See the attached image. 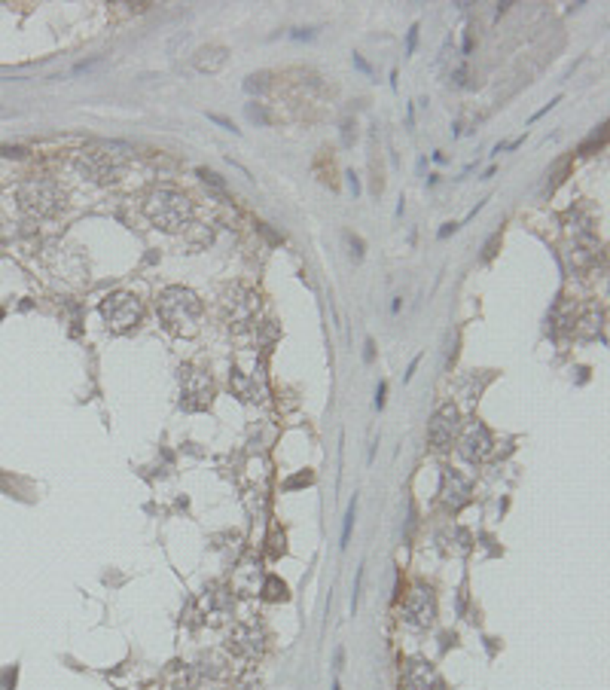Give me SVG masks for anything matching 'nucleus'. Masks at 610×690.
Instances as JSON below:
<instances>
[{
  "instance_id": "25",
  "label": "nucleus",
  "mask_w": 610,
  "mask_h": 690,
  "mask_svg": "<svg viewBox=\"0 0 610 690\" xmlns=\"http://www.w3.org/2000/svg\"><path fill=\"white\" fill-rule=\"evenodd\" d=\"M348 183H351V193H354V196H360V180H357V174H354V171L348 174Z\"/></svg>"
},
{
  "instance_id": "19",
  "label": "nucleus",
  "mask_w": 610,
  "mask_h": 690,
  "mask_svg": "<svg viewBox=\"0 0 610 690\" xmlns=\"http://www.w3.org/2000/svg\"><path fill=\"white\" fill-rule=\"evenodd\" d=\"M198 178H205L211 187H217V190H226V183L220 180V174H214V171H207V168H198Z\"/></svg>"
},
{
  "instance_id": "21",
  "label": "nucleus",
  "mask_w": 610,
  "mask_h": 690,
  "mask_svg": "<svg viewBox=\"0 0 610 690\" xmlns=\"http://www.w3.org/2000/svg\"><path fill=\"white\" fill-rule=\"evenodd\" d=\"M207 119H211V122H217V126H223V128H229V132H238V128L232 126V119L220 117V113H207Z\"/></svg>"
},
{
  "instance_id": "14",
  "label": "nucleus",
  "mask_w": 610,
  "mask_h": 690,
  "mask_svg": "<svg viewBox=\"0 0 610 690\" xmlns=\"http://www.w3.org/2000/svg\"><path fill=\"white\" fill-rule=\"evenodd\" d=\"M430 681H434V672H430L427 663L421 660H412L406 666V675H403V690H427Z\"/></svg>"
},
{
  "instance_id": "29",
  "label": "nucleus",
  "mask_w": 610,
  "mask_h": 690,
  "mask_svg": "<svg viewBox=\"0 0 610 690\" xmlns=\"http://www.w3.org/2000/svg\"><path fill=\"white\" fill-rule=\"evenodd\" d=\"M354 67H360V71H364V74H369V65H366V61L360 58V56H354Z\"/></svg>"
},
{
  "instance_id": "20",
  "label": "nucleus",
  "mask_w": 610,
  "mask_h": 690,
  "mask_svg": "<svg viewBox=\"0 0 610 690\" xmlns=\"http://www.w3.org/2000/svg\"><path fill=\"white\" fill-rule=\"evenodd\" d=\"M314 477H312V473H299V477H290L287 482H284V489H299V486H308V482H312Z\"/></svg>"
},
{
  "instance_id": "15",
  "label": "nucleus",
  "mask_w": 610,
  "mask_h": 690,
  "mask_svg": "<svg viewBox=\"0 0 610 690\" xmlns=\"http://www.w3.org/2000/svg\"><path fill=\"white\" fill-rule=\"evenodd\" d=\"M262 599H266V602H281V599H287V587H284V580L269 578L266 587H262Z\"/></svg>"
},
{
  "instance_id": "6",
  "label": "nucleus",
  "mask_w": 610,
  "mask_h": 690,
  "mask_svg": "<svg viewBox=\"0 0 610 690\" xmlns=\"http://www.w3.org/2000/svg\"><path fill=\"white\" fill-rule=\"evenodd\" d=\"M458 428H461V412L455 403H443L439 410L434 412L427 425V443L434 446L437 452H449L452 443L458 440Z\"/></svg>"
},
{
  "instance_id": "12",
  "label": "nucleus",
  "mask_w": 610,
  "mask_h": 690,
  "mask_svg": "<svg viewBox=\"0 0 610 690\" xmlns=\"http://www.w3.org/2000/svg\"><path fill=\"white\" fill-rule=\"evenodd\" d=\"M257 300L260 296L247 287H232L226 294V305H229V318L232 321H251V315L257 312Z\"/></svg>"
},
{
  "instance_id": "17",
  "label": "nucleus",
  "mask_w": 610,
  "mask_h": 690,
  "mask_svg": "<svg viewBox=\"0 0 610 690\" xmlns=\"http://www.w3.org/2000/svg\"><path fill=\"white\" fill-rule=\"evenodd\" d=\"M269 74H253V76H247V83H244V89L247 92H262V89H266L269 86Z\"/></svg>"
},
{
  "instance_id": "8",
  "label": "nucleus",
  "mask_w": 610,
  "mask_h": 690,
  "mask_svg": "<svg viewBox=\"0 0 610 690\" xmlns=\"http://www.w3.org/2000/svg\"><path fill=\"white\" fill-rule=\"evenodd\" d=\"M434 596L427 593V589H412V593L406 596L403 602V623L412 626V630H427L430 623H434Z\"/></svg>"
},
{
  "instance_id": "9",
  "label": "nucleus",
  "mask_w": 610,
  "mask_h": 690,
  "mask_svg": "<svg viewBox=\"0 0 610 690\" xmlns=\"http://www.w3.org/2000/svg\"><path fill=\"white\" fill-rule=\"evenodd\" d=\"M207 403H211V379L198 370H183V406L205 410Z\"/></svg>"
},
{
  "instance_id": "23",
  "label": "nucleus",
  "mask_w": 610,
  "mask_h": 690,
  "mask_svg": "<svg viewBox=\"0 0 610 690\" xmlns=\"http://www.w3.org/2000/svg\"><path fill=\"white\" fill-rule=\"evenodd\" d=\"M415 43H418V25H412V31H409V37H406V52L409 56L415 52Z\"/></svg>"
},
{
  "instance_id": "5",
  "label": "nucleus",
  "mask_w": 610,
  "mask_h": 690,
  "mask_svg": "<svg viewBox=\"0 0 610 690\" xmlns=\"http://www.w3.org/2000/svg\"><path fill=\"white\" fill-rule=\"evenodd\" d=\"M122 159L117 156V153H104V150H83L80 156H76V168H80L83 178L95 180V183H110L119 178L122 171Z\"/></svg>"
},
{
  "instance_id": "30",
  "label": "nucleus",
  "mask_w": 610,
  "mask_h": 690,
  "mask_svg": "<svg viewBox=\"0 0 610 690\" xmlns=\"http://www.w3.org/2000/svg\"><path fill=\"white\" fill-rule=\"evenodd\" d=\"M342 663H345V654L342 650H336V669H342Z\"/></svg>"
},
{
  "instance_id": "22",
  "label": "nucleus",
  "mask_w": 610,
  "mask_h": 690,
  "mask_svg": "<svg viewBox=\"0 0 610 690\" xmlns=\"http://www.w3.org/2000/svg\"><path fill=\"white\" fill-rule=\"evenodd\" d=\"M247 117H251L253 122H262V126H266V122H269V117H266V113H262V107H247Z\"/></svg>"
},
{
  "instance_id": "7",
  "label": "nucleus",
  "mask_w": 610,
  "mask_h": 690,
  "mask_svg": "<svg viewBox=\"0 0 610 690\" xmlns=\"http://www.w3.org/2000/svg\"><path fill=\"white\" fill-rule=\"evenodd\" d=\"M458 452L467 458V462H482V458H489L491 452V434L489 428L482 425V421H467L464 431H461L458 437Z\"/></svg>"
},
{
  "instance_id": "18",
  "label": "nucleus",
  "mask_w": 610,
  "mask_h": 690,
  "mask_svg": "<svg viewBox=\"0 0 610 690\" xmlns=\"http://www.w3.org/2000/svg\"><path fill=\"white\" fill-rule=\"evenodd\" d=\"M498 244H500V233H494L491 239L485 242V248H482V260H485V263H489V260H491L494 254H498Z\"/></svg>"
},
{
  "instance_id": "24",
  "label": "nucleus",
  "mask_w": 610,
  "mask_h": 690,
  "mask_svg": "<svg viewBox=\"0 0 610 690\" xmlns=\"http://www.w3.org/2000/svg\"><path fill=\"white\" fill-rule=\"evenodd\" d=\"M384 394H388V385L382 382V385H378V391H375V406H378V410L384 406Z\"/></svg>"
},
{
  "instance_id": "11",
  "label": "nucleus",
  "mask_w": 610,
  "mask_h": 690,
  "mask_svg": "<svg viewBox=\"0 0 610 690\" xmlns=\"http://www.w3.org/2000/svg\"><path fill=\"white\" fill-rule=\"evenodd\" d=\"M262 641H266V635H262V630H257V626H235L232 635H229V648L238 650V654H244V657L262 654Z\"/></svg>"
},
{
  "instance_id": "4",
  "label": "nucleus",
  "mask_w": 610,
  "mask_h": 690,
  "mask_svg": "<svg viewBox=\"0 0 610 690\" xmlns=\"http://www.w3.org/2000/svg\"><path fill=\"white\" fill-rule=\"evenodd\" d=\"M144 303L135 294H110L101 303V318L107 321L113 333H128L131 327L141 324Z\"/></svg>"
},
{
  "instance_id": "2",
  "label": "nucleus",
  "mask_w": 610,
  "mask_h": 690,
  "mask_svg": "<svg viewBox=\"0 0 610 690\" xmlns=\"http://www.w3.org/2000/svg\"><path fill=\"white\" fill-rule=\"evenodd\" d=\"M144 211L146 217L153 220V226L165 229V233H177V229L189 226V220L196 217V208L180 190H171V187H159L146 196L144 202Z\"/></svg>"
},
{
  "instance_id": "27",
  "label": "nucleus",
  "mask_w": 610,
  "mask_h": 690,
  "mask_svg": "<svg viewBox=\"0 0 610 690\" xmlns=\"http://www.w3.org/2000/svg\"><path fill=\"white\" fill-rule=\"evenodd\" d=\"M351 248H354V254H357V257H364V242H360V239H351Z\"/></svg>"
},
{
  "instance_id": "10",
  "label": "nucleus",
  "mask_w": 610,
  "mask_h": 690,
  "mask_svg": "<svg viewBox=\"0 0 610 690\" xmlns=\"http://www.w3.org/2000/svg\"><path fill=\"white\" fill-rule=\"evenodd\" d=\"M439 495H443V501H446V507L449 510H461L470 501V480L461 477L458 471H446Z\"/></svg>"
},
{
  "instance_id": "1",
  "label": "nucleus",
  "mask_w": 610,
  "mask_h": 690,
  "mask_svg": "<svg viewBox=\"0 0 610 690\" xmlns=\"http://www.w3.org/2000/svg\"><path fill=\"white\" fill-rule=\"evenodd\" d=\"M156 312H159L162 324H165V330H171L177 336H189V333H196L198 318H202V300L187 287H165L159 294Z\"/></svg>"
},
{
  "instance_id": "16",
  "label": "nucleus",
  "mask_w": 610,
  "mask_h": 690,
  "mask_svg": "<svg viewBox=\"0 0 610 690\" xmlns=\"http://www.w3.org/2000/svg\"><path fill=\"white\" fill-rule=\"evenodd\" d=\"M354 516H357V498L348 504V513H345V525H342V547H348V538H351V528H354Z\"/></svg>"
},
{
  "instance_id": "3",
  "label": "nucleus",
  "mask_w": 610,
  "mask_h": 690,
  "mask_svg": "<svg viewBox=\"0 0 610 690\" xmlns=\"http://www.w3.org/2000/svg\"><path fill=\"white\" fill-rule=\"evenodd\" d=\"M19 205L28 217H49L65 205V193L52 178H34L19 187Z\"/></svg>"
},
{
  "instance_id": "28",
  "label": "nucleus",
  "mask_w": 610,
  "mask_h": 690,
  "mask_svg": "<svg viewBox=\"0 0 610 690\" xmlns=\"http://www.w3.org/2000/svg\"><path fill=\"white\" fill-rule=\"evenodd\" d=\"M455 229H458V224H446L443 229H439V239H446V235H449V233H455Z\"/></svg>"
},
{
  "instance_id": "26",
  "label": "nucleus",
  "mask_w": 610,
  "mask_h": 690,
  "mask_svg": "<svg viewBox=\"0 0 610 690\" xmlns=\"http://www.w3.org/2000/svg\"><path fill=\"white\" fill-rule=\"evenodd\" d=\"M373 357H375V345H373V339H366V355H364V360H366V364H373Z\"/></svg>"
},
{
  "instance_id": "13",
  "label": "nucleus",
  "mask_w": 610,
  "mask_h": 690,
  "mask_svg": "<svg viewBox=\"0 0 610 690\" xmlns=\"http://www.w3.org/2000/svg\"><path fill=\"white\" fill-rule=\"evenodd\" d=\"M229 58V49L226 46H205V49L196 52V67L202 74H217Z\"/></svg>"
}]
</instances>
